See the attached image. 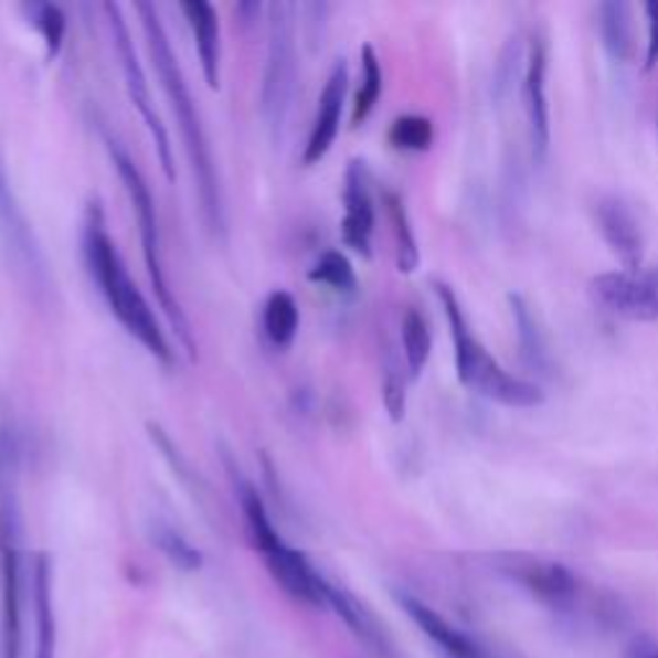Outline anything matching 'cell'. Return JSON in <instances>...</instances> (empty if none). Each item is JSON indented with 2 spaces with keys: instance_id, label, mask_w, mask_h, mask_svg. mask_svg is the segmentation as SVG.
<instances>
[{
  "instance_id": "52a82bcc",
  "label": "cell",
  "mask_w": 658,
  "mask_h": 658,
  "mask_svg": "<svg viewBox=\"0 0 658 658\" xmlns=\"http://www.w3.org/2000/svg\"><path fill=\"white\" fill-rule=\"evenodd\" d=\"M296 6H268V54L261 88V116L273 145L286 135L296 93Z\"/></svg>"
},
{
  "instance_id": "e0dca14e",
  "label": "cell",
  "mask_w": 658,
  "mask_h": 658,
  "mask_svg": "<svg viewBox=\"0 0 658 658\" xmlns=\"http://www.w3.org/2000/svg\"><path fill=\"white\" fill-rule=\"evenodd\" d=\"M396 602L399 607L412 617L414 625H417V628L425 633L437 648H441L445 658H494L484 651L471 636H466L464 630L453 628L441 613H435V609L425 605L422 599L412 597V594L406 592H396Z\"/></svg>"
},
{
  "instance_id": "4316f807",
  "label": "cell",
  "mask_w": 658,
  "mask_h": 658,
  "mask_svg": "<svg viewBox=\"0 0 658 658\" xmlns=\"http://www.w3.org/2000/svg\"><path fill=\"white\" fill-rule=\"evenodd\" d=\"M307 278L311 284L327 286L329 291L340 296H352L358 291L355 268H352L350 257L344 255L342 250H325V253L317 257V263L309 268Z\"/></svg>"
},
{
  "instance_id": "2e32d148",
  "label": "cell",
  "mask_w": 658,
  "mask_h": 658,
  "mask_svg": "<svg viewBox=\"0 0 658 658\" xmlns=\"http://www.w3.org/2000/svg\"><path fill=\"white\" fill-rule=\"evenodd\" d=\"M327 607L348 625V630L368 651H373L379 658H394V644H391L383 623L350 590L327 582Z\"/></svg>"
},
{
  "instance_id": "277c9868",
  "label": "cell",
  "mask_w": 658,
  "mask_h": 658,
  "mask_svg": "<svg viewBox=\"0 0 658 658\" xmlns=\"http://www.w3.org/2000/svg\"><path fill=\"white\" fill-rule=\"evenodd\" d=\"M106 150H108V158H112V162H114L116 172H119L124 191H127L129 201H131V209H135V214H137L145 268H147V276H150L155 299H158L162 315H164V319H168L172 335H176V340L183 344L188 358L193 360L195 355H199V352H195L193 329H191V322H188L183 307H180L176 291L170 288L168 273H164L160 222H158V209H155L150 185H147L142 170L137 168V162L131 160V155L127 150H124L119 139L106 135Z\"/></svg>"
},
{
  "instance_id": "7c38bea8",
  "label": "cell",
  "mask_w": 658,
  "mask_h": 658,
  "mask_svg": "<svg viewBox=\"0 0 658 658\" xmlns=\"http://www.w3.org/2000/svg\"><path fill=\"white\" fill-rule=\"evenodd\" d=\"M342 242L360 257L373 255V232H375V203L371 191V172L363 160H350L344 170L342 188Z\"/></svg>"
},
{
  "instance_id": "4dcf8cb0",
  "label": "cell",
  "mask_w": 658,
  "mask_h": 658,
  "mask_svg": "<svg viewBox=\"0 0 658 658\" xmlns=\"http://www.w3.org/2000/svg\"><path fill=\"white\" fill-rule=\"evenodd\" d=\"M646 21H648V42H646V70L658 65V0L646 3Z\"/></svg>"
},
{
  "instance_id": "9c48e42d",
  "label": "cell",
  "mask_w": 658,
  "mask_h": 658,
  "mask_svg": "<svg viewBox=\"0 0 658 658\" xmlns=\"http://www.w3.org/2000/svg\"><path fill=\"white\" fill-rule=\"evenodd\" d=\"M104 11L108 15V29H112L116 54H119L124 85H127L131 106L137 108V114L142 116L147 131H150L162 172L168 176V180H176V160H172V145H170L168 129H164L158 108H155L150 83H147L145 67H142V62H139L137 46H135V42H131V31L127 26V19H124V13H121V6L106 3Z\"/></svg>"
},
{
  "instance_id": "1f68e13d",
  "label": "cell",
  "mask_w": 658,
  "mask_h": 658,
  "mask_svg": "<svg viewBox=\"0 0 658 658\" xmlns=\"http://www.w3.org/2000/svg\"><path fill=\"white\" fill-rule=\"evenodd\" d=\"M654 658H658V656H654Z\"/></svg>"
},
{
  "instance_id": "ba28073f",
  "label": "cell",
  "mask_w": 658,
  "mask_h": 658,
  "mask_svg": "<svg viewBox=\"0 0 658 658\" xmlns=\"http://www.w3.org/2000/svg\"><path fill=\"white\" fill-rule=\"evenodd\" d=\"M0 242L6 261L31 294L44 296L50 291V265L39 245L31 222L23 211L19 195L13 191L3 147H0Z\"/></svg>"
},
{
  "instance_id": "7402d4cb",
  "label": "cell",
  "mask_w": 658,
  "mask_h": 658,
  "mask_svg": "<svg viewBox=\"0 0 658 658\" xmlns=\"http://www.w3.org/2000/svg\"><path fill=\"white\" fill-rule=\"evenodd\" d=\"M509 309H512L517 337H520L522 360L532 368V371L545 373L548 365H551V355H548L545 337H543V332H540L538 319H535V315H532L530 304L524 301V296H520V294H509Z\"/></svg>"
},
{
  "instance_id": "9a60e30c",
  "label": "cell",
  "mask_w": 658,
  "mask_h": 658,
  "mask_svg": "<svg viewBox=\"0 0 658 658\" xmlns=\"http://www.w3.org/2000/svg\"><path fill=\"white\" fill-rule=\"evenodd\" d=\"M597 224L607 247L620 261L625 273L644 270V234L633 211L620 199H602L597 203Z\"/></svg>"
},
{
  "instance_id": "d6986e66",
  "label": "cell",
  "mask_w": 658,
  "mask_h": 658,
  "mask_svg": "<svg viewBox=\"0 0 658 658\" xmlns=\"http://www.w3.org/2000/svg\"><path fill=\"white\" fill-rule=\"evenodd\" d=\"M31 590H34L36 613V654L34 658H54V609H52V561L46 553H36L34 571H31Z\"/></svg>"
},
{
  "instance_id": "d4e9b609",
  "label": "cell",
  "mask_w": 658,
  "mask_h": 658,
  "mask_svg": "<svg viewBox=\"0 0 658 658\" xmlns=\"http://www.w3.org/2000/svg\"><path fill=\"white\" fill-rule=\"evenodd\" d=\"M383 93V70L381 60L371 44H365L360 50V88L355 93V100H352L350 112V124L352 127H363L368 116L373 114L375 104H379Z\"/></svg>"
},
{
  "instance_id": "cb8c5ba5",
  "label": "cell",
  "mask_w": 658,
  "mask_h": 658,
  "mask_svg": "<svg viewBox=\"0 0 658 658\" xmlns=\"http://www.w3.org/2000/svg\"><path fill=\"white\" fill-rule=\"evenodd\" d=\"M147 535H150V543L158 548L164 559H168L176 569L185 571V574H193V571H199L203 566V553L199 548L188 543L183 532H178L170 522L160 520V517H155L150 522Z\"/></svg>"
},
{
  "instance_id": "603a6c76",
  "label": "cell",
  "mask_w": 658,
  "mask_h": 658,
  "mask_svg": "<svg viewBox=\"0 0 658 658\" xmlns=\"http://www.w3.org/2000/svg\"><path fill=\"white\" fill-rule=\"evenodd\" d=\"M599 36L609 57L615 62H625L633 54V23L630 6L623 0H609L597 8Z\"/></svg>"
},
{
  "instance_id": "5bb4252c",
  "label": "cell",
  "mask_w": 658,
  "mask_h": 658,
  "mask_svg": "<svg viewBox=\"0 0 658 658\" xmlns=\"http://www.w3.org/2000/svg\"><path fill=\"white\" fill-rule=\"evenodd\" d=\"M548 44L543 36L530 42L528 65L522 77V100L528 114L532 158L545 160L551 147V106H548Z\"/></svg>"
},
{
  "instance_id": "8fae6325",
  "label": "cell",
  "mask_w": 658,
  "mask_h": 658,
  "mask_svg": "<svg viewBox=\"0 0 658 658\" xmlns=\"http://www.w3.org/2000/svg\"><path fill=\"white\" fill-rule=\"evenodd\" d=\"M499 569L522 584L532 597L553 609H571L579 599V582L563 563L532 559V555H505Z\"/></svg>"
},
{
  "instance_id": "484cf974",
  "label": "cell",
  "mask_w": 658,
  "mask_h": 658,
  "mask_svg": "<svg viewBox=\"0 0 658 658\" xmlns=\"http://www.w3.org/2000/svg\"><path fill=\"white\" fill-rule=\"evenodd\" d=\"M402 348H404V365L412 379H420L425 371L429 352H433V335L429 325L420 309L410 307L402 317Z\"/></svg>"
},
{
  "instance_id": "83f0119b",
  "label": "cell",
  "mask_w": 658,
  "mask_h": 658,
  "mask_svg": "<svg viewBox=\"0 0 658 658\" xmlns=\"http://www.w3.org/2000/svg\"><path fill=\"white\" fill-rule=\"evenodd\" d=\"M391 147L402 152H427L435 142V127L427 116L404 114L389 129Z\"/></svg>"
},
{
  "instance_id": "8992f818",
  "label": "cell",
  "mask_w": 658,
  "mask_h": 658,
  "mask_svg": "<svg viewBox=\"0 0 658 658\" xmlns=\"http://www.w3.org/2000/svg\"><path fill=\"white\" fill-rule=\"evenodd\" d=\"M21 507L15 494V445L0 441V658H21Z\"/></svg>"
},
{
  "instance_id": "44dd1931",
  "label": "cell",
  "mask_w": 658,
  "mask_h": 658,
  "mask_svg": "<svg viewBox=\"0 0 658 658\" xmlns=\"http://www.w3.org/2000/svg\"><path fill=\"white\" fill-rule=\"evenodd\" d=\"M383 206H386L391 232H394L396 268L399 273H404V276H412V273L420 268V247H417V237H414L412 219H410V211H406L402 193L383 191Z\"/></svg>"
},
{
  "instance_id": "30bf717a",
  "label": "cell",
  "mask_w": 658,
  "mask_h": 658,
  "mask_svg": "<svg viewBox=\"0 0 658 658\" xmlns=\"http://www.w3.org/2000/svg\"><path fill=\"white\" fill-rule=\"evenodd\" d=\"M592 296L609 315L630 322H658V268L602 273L592 278Z\"/></svg>"
},
{
  "instance_id": "7a4b0ae2",
  "label": "cell",
  "mask_w": 658,
  "mask_h": 658,
  "mask_svg": "<svg viewBox=\"0 0 658 658\" xmlns=\"http://www.w3.org/2000/svg\"><path fill=\"white\" fill-rule=\"evenodd\" d=\"M83 255L88 265L91 278L96 280L98 291L112 309V315L119 319V325L150 352L162 365L176 363V350H172L170 337L164 335L158 315L139 291L135 278L129 276L127 263L116 247V242L106 230V216L98 201H91L83 219Z\"/></svg>"
},
{
  "instance_id": "6da1fadb",
  "label": "cell",
  "mask_w": 658,
  "mask_h": 658,
  "mask_svg": "<svg viewBox=\"0 0 658 658\" xmlns=\"http://www.w3.org/2000/svg\"><path fill=\"white\" fill-rule=\"evenodd\" d=\"M139 21H142V31L147 39V52L155 62V70H158L160 85L164 91V98H168L170 112L176 116L180 139H183L185 158L191 162V172L195 180V193H199V206L201 216L214 237H222L226 234V216H224V199H222V183H219V172L214 162V152H211L206 129H203L201 114L193 104L191 91H188L183 67L172 52L170 36L162 26V19L158 8L152 3H137Z\"/></svg>"
},
{
  "instance_id": "f546056e",
  "label": "cell",
  "mask_w": 658,
  "mask_h": 658,
  "mask_svg": "<svg viewBox=\"0 0 658 658\" xmlns=\"http://www.w3.org/2000/svg\"><path fill=\"white\" fill-rule=\"evenodd\" d=\"M383 406H386L391 422H402L406 414V379L399 368V360L383 363Z\"/></svg>"
},
{
  "instance_id": "ffe728a7",
  "label": "cell",
  "mask_w": 658,
  "mask_h": 658,
  "mask_svg": "<svg viewBox=\"0 0 658 658\" xmlns=\"http://www.w3.org/2000/svg\"><path fill=\"white\" fill-rule=\"evenodd\" d=\"M301 311L299 301L288 291H273L263 304V332L276 350H288L299 335Z\"/></svg>"
},
{
  "instance_id": "ac0fdd59",
  "label": "cell",
  "mask_w": 658,
  "mask_h": 658,
  "mask_svg": "<svg viewBox=\"0 0 658 658\" xmlns=\"http://www.w3.org/2000/svg\"><path fill=\"white\" fill-rule=\"evenodd\" d=\"M180 11L193 31L203 81L211 91H219L222 85V29H219L216 8L206 0H191V3L180 6Z\"/></svg>"
},
{
  "instance_id": "4fadbf2b",
  "label": "cell",
  "mask_w": 658,
  "mask_h": 658,
  "mask_svg": "<svg viewBox=\"0 0 658 658\" xmlns=\"http://www.w3.org/2000/svg\"><path fill=\"white\" fill-rule=\"evenodd\" d=\"M348 83H350L348 62L337 60L332 70H329L322 93H319L315 121H311L307 145H304L301 162L307 164V168H315V164L322 162L329 155V150H332L337 135H340L344 98H348Z\"/></svg>"
},
{
  "instance_id": "3957f363",
  "label": "cell",
  "mask_w": 658,
  "mask_h": 658,
  "mask_svg": "<svg viewBox=\"0 0 658 658\" xmlns=\"http://www.w3.org/2000/svg\"><path fill=\"white\" fill-rule=\"evenodd\" d=\"M437 299L443 304L445 319H448L453 348H456V371L458 381L476 394L491 399V402L512 406V410H530L545 402L543 389L532 381H524L520 375L505 371L499 360L484 348L474 329L468 327L456 291L445 284H435Z\"/></svg>"
},
{
  "instance_id": "5b68a950",
  "label": "cell",
  "mask_w": 658,
  "mask_h": 658,
  "mask_svg": "<svg viewBox=\"0 0 658 658\" xmlns=\"http://www.w3.org/2000/svg\"><path fill=\"white\" fill-rule=\"evenodd\" d=\"M237 497L242 514H245L247 530L253 535V543L261 551L265 566H268L273 582L284 590L288 597L301 602V605L325 609L327 607V582L315 569L307 555L296 551L280 538V532L273 524L268 507L257 489L247 479H237Z\"/></svg>"
},
{
  "instance_id": "f1b7e54d",
  "label": "cell",
  "mask_w": 658,
  "mask_h": 658,
  "mask_svg": "<svg viewBox=\"0 0 658 658\" xmlns=\"http://www.w3.org/2000/svg\"><path fill=\"white\" fill-rule=\"evenodd\" d=\"M31 21H34L36 31L44 39L46 57L54 60L62 52V42H65V31H67L65 11L54 3H39L31 8Z\"/></svg>"
}]
</instances>
